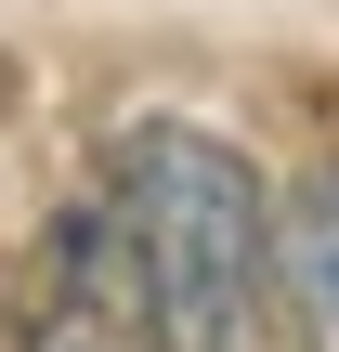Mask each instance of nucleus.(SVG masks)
<instances>
[{
  "label": "nucleus",
  "mask_w": 339,
  "mask_h": 352,
  "mask_svg": "<svg viewBox=\"0 0 339 352\" xmlns=\"http://www.w3.org/2000/svg\"><path fill=\"white\" fill-rule=\"evenodd\" d=\"M274 314H287L300 352H339V157L287 196V222H274Z\"/></svg>",
  "instance_id": "nucleus-3"
},
{
  "label": "nucleus",
  "mask_w": 339,
  "mask_h": 352,
  "mask_svg": "<svg viewBox=\"0 0 339 352\" xmlns=\"http://www.w3.org/2000/svg\"><path fill=\"white\" fill-rule=\"evenodd\" d=\"M13 352H157V300H144V248L105 209H52L26 300H13Z\"/></svg>",
  "instance_id": "nucleus-2"
},
{
  "label": "nucleus",
  "mask_w": 339,
  "mask_h": 352,
  "mask_svg": "<svg viewBox=\"0 0 339 352\" xmlns=\"http://www.w3.org/2000/svg\"><path fill=\"white\" fill-rule=\"evenodd\" d=\"M118 222L144 248L157 352H274V196L222 131L144 118L118 144Z\"/></svg>",
  "instance_id": "nucleus-1"
}]
</instances>
